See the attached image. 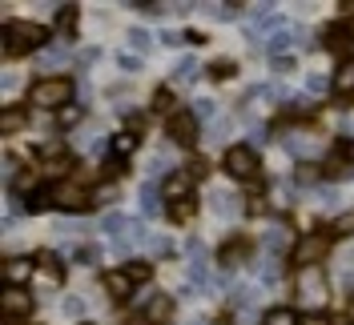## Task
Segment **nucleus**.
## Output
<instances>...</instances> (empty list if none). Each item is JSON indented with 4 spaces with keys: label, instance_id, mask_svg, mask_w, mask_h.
Returning a JSON list of instances; mask_svg holds the SVG:
<instances>
[{
    "label": "nucleus",
    "instance_id": "15",
    "mask_svg": "<svg viewBox=\"0 0 354 325\" xmlns=\"http://www.w3.org/2000/svg\"><path fill=\"white\" fill-rule=\"evenodd\" d=\"M101 282H105V289H109L113 302H129L133 289H137V285H133L125 273H121V269H105V273H101Z\"/></svg>",
    "mask_w": 354,
    "mask_h": 325
},
{
    "label": "nucleus",
    "instance_id": "1",
    "mask_svg": "<svg viewBox=\"0 0 354 325\" xmlns=\"http://www.w3.org/2000/svg\"><path fill=\"white\" fill-rule=\"evenodd\" d=\"M73 92H77L73 77H65V72H48V77H41V81H32L24 97H28V108H53V112H61V108L73 105Z\"/></svg>",
    "mask_w": 354,
    "mask_h": 325
},
{
    "label": "nucleus",
    "instance_id": "14",
    "mask_svg": "<svg viewBox=\"0 0 354 325\" xmlns=\"http://www.w3.org/2000/svg\"><path fill=\"white\" fill-rule=\"evenodd\" d=\"M32 273H37V257H8L4 261V285H21L32 282Z\"/></svg>",
    "mask_w": 354,
    "mask_h": 325
},
{
    "label": "nucleus",
    "instance_id": "29",
    "mask_svg": "<svg viewBox=\"0 0 354 325\" xmlns=\"http://www.w3.org/2000/svg\"><path fill=\"white\" fill-rule=\"evenodd\" d=\"M141 129H145V117L141 112H125V132H137L141 137Z\"/></svg>",
    "mask_w": 354,
    "mask_h": 325
},
{
    "label": "nucleus",
    "instance_id": "21",
    "mask_svg": "<svg viewBox=\"0 0 354 325\" xmlns=\"http://www.w3.org/2000/svg\"><path fill=\"white\" fill-rule=\"evenodd\" d=\"M121 273H125L133 285H145L149 277H153V265H149V261H125V265H121Z\"/></svg>",
    "mask_w": 354,
    "mask_h": 325
},
{
    "label": "nucleus",
    "instance_id": "2",
    "mask_svg": "<svg viewBox=\"0 0 354 325\" xmlns=\"http://www.w3.org/2000/svg\"><path fill=\"white\" fill-rule=\"evenodd\" d=\"M48 44V28L32 21H4V57H28V52H44Z\"/></svg>",
    "mask_w": 354,
    "mask_h": 325
},
{
    "label": "nucleus",
    "instance_id": "7",
    "mask_svg": "<svg viewBox=\"0 0 354 325\" xmlns=\"http://www.w3.org/2000/svg\"><path fill=\"white\" fill-rule=\"evenodd\" d=\"M254 249H258V241L245 237V233H230V237L221 241L218 249V265L225 269V273H238V269H245V261L254 257Z\"/></svg>",
    "mask_w": 354,
    "mask_h": 325
},
{
    "label": "nucleus",
    "instance_id": "20",
    "mask_svg": "<svg viewBox=\"0 0 354 325\" xmlns=\"http://www.w3.org/2000/svg\"><path fill=\"white\" fill-rule=\"evenodd\" d=\"M165 213H169V221H177V225L194 221V213H198V197H185V201H174V205H165Z\"/></svg>",
    "mask_w": 354,
    "mask_h": 325
},
{
    "label": "nucleus",
    "instance_id": "8",
    "mask_svg": "<svg viewBox=\"0 0 354 325\" xmlns=\"http://www.w3.org/2000/svg\"><path fill=\"white\" fill-rule=\"evenodd\" d=\"M198 117H194V108H177L174 117H165V137L174 141L177 149H194L198 145Z\"/></svg>",
    "mask_w": 354,
    "mask_h": 325
},
{
    "label": "nucleus",
    "instance_id": "24",
    "mask_svg": "<svg viewBox=\"0 0 354 325\" xmlns=\"http://www.w3.org/2000/svg\"><path fill=\"white\" fill-rule=\"evenodd\" d=\"M37 265H44V273H48L53 282H65V269H61V257H57L53 249H41V253H37Z\"/></svg>",
    "mask_w": 354,
    "mask_h": 325
},
{
    "label": "nucleus",
    "instance_id": "32",
    "mask_svg": "<svg viewBox=\"0 0 354 325\" xmlns=\"http://www.w3.org/2000/svg\"><path fill=\"white\" fill-rule=\"evenodd\" d=\"M185 41H189V44H205V32H194V28H189V32H185Z\"/></svg>",
    "mask_w": 354,
    "mask_h": 325
},
{
    "label": "nucleus",
    "instance_id": "25",
    "mask_svg": "<svg viewBox=\"0 0 354 325\" xmlns=\"http://www.w3.org/2000/svg\"><path fill=\"white\" fill-rule=\"evenodd\" d=\"M326 229H330L334 241H338V237H354V209H351V213H338Z\"/></svg>",
    "mask_w": 354,
    "mask_h": 325
},
{
    "label": "nucleus",
    "instance_id": "28",
    "mask_svg": "<svg viewBox=\"0 0 354 325\" xmlns=\"http://www.w3.org/2000/svg\"><path fill=\"white\" fill-rule=\"evenodd\" d=\"M185 173L194 177V185H198V181H205V177H209V169H205V161H201V157H194V161L185 165Z\"/></svg>",
    "mask_w": 354,
    "mask_h": 325
},
{
    "label": "nucleus",
    "instance_id": "27",
    "mask_svg": "<svg viewBox=\"0 0 354 325\" xmlns=\"http://www.w3.org/2000/svg\"><path fill=\"white\" fill-rule=\"evenodd\" d=\"M234 72H238L234 61H209V65H205V77H209V81H230Z\"/></svg>",
    "mask_w": 354,
    "mask_h": 325
},
{
    "label": "nucleus",
    "instance_id": "12",
    "mask_svg": "<svg viewBox=\"0 0 354 325\" xmlns=\"http://www.w3.org/2000/svg\"><path fill=\"white\" fill-rule=\"evenodd\" d=\"M161 197H165V205L194 197V177L185 173V169H174L169 177H161Z\"/></svg>",
    "mask_w": 354,
    "mask_h": 325
},
{
    "label": "nucleus",
    "instance_id": "33",
    "mask_svg": "<svg viewBox=\"0 0 354 325\" xmlns=\"http://www.w3.org/2000/svg\"><path fill=\"white\" fill-rule=\"evenodd\" d=\"M342 28H346V37L354 41V17H342Z\"/></svg>",
    "mask_w": 354,
    "mask_h": 325
},
{
    "label": "nucleus",
    "instance_id": "35",
    "mask_svg": "<svg viewBox=\"0 0 354 325\" xmlns=\"http://www.w3.org/2000/svg\"><path fill=\"white\" fill-rule=\"evenodd\" d=\"M81 325H93V322H81Z\"/></svg>",
    "mask_w": 354,
    "mask_h": 325
},
{
    "label": "nucleus",
    "instance_id": "9",
    "mask_svg": "<svg viewBox=\"0 0 354 325\" xmlns=\"http://www.w3.org/2000/svg\"><path fill=\"white\" fill-rule=\"evenodd\" d=\"M354 173V137H334L330 157L322 161V177L330 181H342V177Z\"/></svg>",
    "mask_w": 354,
    "mask_h": 325
},
{
    "label": "nucleus",
    "instance_id": "5",
    "mask_svg": "<svg viewBox=\"0 0 354 325\" xmlns=\"http://www.w3.org/2000/svg\"><path fill=\"white\" fill-rule=\"evenodd\" d=\"M330 229H318V233H302V237L290 245L286 261L294 269H314V265H322V257L330 253Z\"/></svg>",
    "mask_w": 354,
    "mask_h": 325
},
{
    "label": "nucleus",
    "instance_id": "3",
    "mask_svg": "<svg viewBox=\"0 0 354 325\" xmlns=\"http://www.w3.org/2000/svg\"><path fill=\"white\" fill-rule=\"evenodd\" d=\"M221 169L234 181H242V185H254V181H262V152L254 149L250 141H234L230 149L221 152Z\"/></svg>",
    "mask_w": 354,
    "mask_h": 325
},
{
    "label": "nucleus",
    "instance_id": "26",
    "mask_svg": "<svg viewBox=\"0 0 354 325\" xmlns=\"http://www.w3.org/2000/svg\"><path fill=\"white\" fill-rule=\"evenodd\" d=\"M153 112H165V117H174L177 112V105H174V88L169 85H161L153 92Z\"/></svg>",
    "mask_w": 354,
    "mask_h": 325
},
{
    "label": "nucleus",
    "instance_id": "30",
    "mask_svg": "<svg viewBox=\"0 0 354 325\" xmlns=\"http://www.w3.org/2000/svg\"><path fill=\"white\" fill-rule=\"evenodd\" d=\"M302 325H338L330 313H302Z\"/></svg>",
    "mask_w": 354,
    "mask_h": 325
},
{
    "label": "nucleus",
    "instance_id": "22",
    "mask_svg": "<svg viewBox=\"0 0 354 325\" xmlns=\"http://www.w3.org/2000/svg\"><path fill=\"white\" fill-rule=\"evenodd\" d=\"M77 21H81V8H77V4H61V8H57V28H61V32L73 37V32H77Z\"/></svg>",
    "mask_w": 354,
    "mask_h": 325
},
{
    "label": "nucleus",
    "instance_id": "6",
    "mask_svg": "<svg viewBox=\"0 0 354 325\" xmlns=\"http://www.w3.org/2000/svg\"><path fill=\"white\" fill-rule=\"evenodd\" d=\"M48 197H53V209H65V213H85L93 209V193L85 185H77L73 177L68 181H53L48 185Z\"/></svg>",
    "mask_w": 354,
    "mask_h": 325
},
{
    "label": "nucleus",
    "instance_id": "19",
    "mask_svg": "<svg viewBox=\"0 0 354 325\" xmlns=\"http://www.w3.org/2000/svg\"><path fill=\"white\" fill-rule=\"evenodd\" d=\"M322 44H326L330 52H346V44H354V41L346 37V28L338 21V24H330V28H322Z\"/></svg>",
    "mask_w": 354,
    "mask_h": 325
},
{
    "label": "nucleus",
    "instance_id": "23",
    "mask_svg": "<svg viewBox=\"0 0 354 325\" xmlns=\"http://www.w3.org/2000/svg\"><path fill=\"white\" fill-rule=\"evenodd\" d=\"M53 121H57V129H77V125L85 121V108L68 105V108H61V112H53Z\"/></svg>",
    "mask_w": 354,
    "mask_h": 325
},
{
    "label": "nucleus",
    "instance_id": "17",
    "mask_svg": "<svg viewBox=\"0 0 354 325\" xmlns=\"http://www.w3.org/2000/svg\"><path fill=\"white\" fill-rule=\"evenodd\" d=\"M262 325H302V313L294 305H270L262 313Z\"/></svg>",
    "mask_w": 354,
    "mask_h": 325
},
{
    "label": "nucleus",
    "instance_id": "31",
    "mask_svg": "<svg viewBox=\"0 0 354 325\" xmlns=\"http://www.w3.org/2000/svg\"><path fill=\"white\" fill-rule=\"evenodd\" d=\"M338 325H354V293H351V302H346V309H342V317H338Z\"/></svg>",
    "mask_w": 354,
    "mask_h": 325
},
{
    "label": "nucleus",
    "instance_id": "13",
    "mask_svg": "<svg viewBox=\"0 0 354 325\" xmlns=\"http://www.w3.org/2000/svg\"><path fill=\"white\" fill-rule=\"evenodd\" d=\"M174 313H177V302L169 297V293H153V297L145 302V309H141V317H145L149 325H169Z\"/></svg>",
    "mask_w": 354,
    "mask_h": 325
},
{
    "label": "nucleus",
    "instance_id": "11",
    "mask_svg": "<svg viewBox=\"0 0 354 325\" xmlns=\"http://www.w3.org/2000/svg\"><path fill=\"white\" fill-rule=\"evenodd\" d=\"M37 161H41V173H48V177L61 181V173L73 165L68 141H44V145H37Z\"/></svg>",
    "mask_w": 354,
    "mask_h": 325
},
{
    "label": "nucleus",
    "instance_id": "18",
    "mask_svg": "<svg viewBox=\"0 0 354 325\" xmlns=\"http://www.w3.org/2000/svg\"><path fill=\"white\" fill-rule=\"evenodd\" d=\"M137 145H141V141H137V132H117V137H109V157H117V161H129L133 152H137Z\"/></svg>",
    "mask_w": 354,
    "mask_h": 325
},
{
    "label": "nucleus",
    "instance_id": "34",
    "mask_svg": "<svg viewBox=\"0 0 354 325\" xmlns=\"http://www.w3.org/2000/svg\"><path fill=\"white\" fill-rule=\"evenodd\" d=\"M125 325H149V322H145V317H133V322H125Z\"/></svg>",
    "mask_w": 354,
    "mask_h": 325
},
{
    "label": "nucleus",
    "instance_id": "16",
    "mask_svg": "<svg viewBox=\"0 0 354 325\" xmlns=\"http://www.w3.org/2000/svg\"><path fill=\"white\" fill-rule=\"evenodd\" d=\"M24 125H28V108H24V105L0 108V137H17Z\"/></svg>",
    "mask_w": 354,
    "mask_h": 325
},
{
    "label": "nucleus",
    "instance_id": "36",
    "mask_svg": "<svg viewBox=\"0 0 354 325\" xmlns=\"http://www.w3.org/2000/svg\"><path fill=\"white\" fill-rule=\"evenodd\" d=\"M17 325H21V322H17Z\"/></svg>",
    "mask_w": 354,
    "mask_h": 325
},
{
    "label": "nucleus",
    "instance_id": "10",
    "mask_svg": "<svg viewBox=\"0 0 354 325\" xmlns=\"http://www.w3.org/2000/svg\"><path fill=\"white\" fill-rule=\"evenodd\" d=\"M32 309H37V302H32L28 289H21V285H4L0 289V313H4L8 325H17L21 317H32Z\"/></svg>",
    "mask_w": 354,
    "mask_h": 325
},
{
    "label": "nucleus",
    "instance_id": "4",
    "mask_svg": "<svg viewBox=\"0 0 354 325\" xmlns=\"http://www.w3.org/2000/svg\"><path fill=\"white\" fill-rule=\"evenodd\" d=\"M294 297L306 305V313H326L330 285H326L322 265H314V269H298V273H294Z\"/></svg>",
    "mask_w": 354,
    "mask_h": 325
}]
</instances>
